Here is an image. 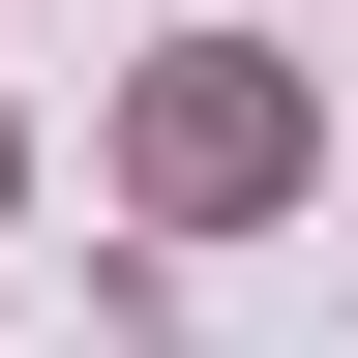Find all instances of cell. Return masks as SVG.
Listing matches in <instances>:
<instances>
[{"label":"cell","instance_id":"cell-1","mask_svg":"<svg viewBox=\"0 0 358 358\" xmlns=\"http://www.w3.org/2000/svg\"><path fill=\"white\" fill-rule=\"evenodd\" d=\"M150 179L179 209H268V60H150Z\"/></svg>","mask_w":358,"mask_h":358}]
</instances>
